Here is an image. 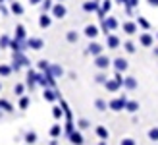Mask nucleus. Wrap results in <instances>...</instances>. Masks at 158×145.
Instances as JSON below:
<instances>
[{
    "instance_id": "nucleus-1",
    "label": "nucleus",
    "mask_w": 158,
    "mask_h": 145,
    "mask_svg": "<svg viewBox=\"0 0 158 145\" xmlns=\"http://www.w3.org/2000/svg\"><path fill=\"white\" fill-rule=\"evenodd\" d=\"M104 87L110 91V93H116V91H120L122 87H123V77H122V72H116V76L114 79H108V81L104 83Z\"/></svg>"
},
{
    "instance_id": "nucleus-2",
    "label": "nucleus",
    "mask_w": 158,
    "mask_h": 145,
    "mask_svg": "<svg viewBox=\"0 0 158 145\" xmlns=\"http://www.w3.org/2000/svg\"><path fill=\"white\" fill-rule=\"evenodd\" d=\"M127 97L125 95H122V97H116V99H112L108 103V108L110 110H114V112H120V110H123L125 108V104H127Z\"/></svg>"
},
{
    "instance_id": "nucleus-3",
    "label": "nucleus",
    "mask_w": 158,
    "mask_h": 145,
    "mask_svg": "<svg viewBox=\"0 0 158 145\" xmlns=\"http://www.w3.org/2000/svg\"><path fill=\"white\" fill-rule=\"evenodd\" d=\"M94 66H97L100 72H104V70H108L110 66H112V60H110L108 58V56L106 54H100V56H94Z\"/></svg>"
},
{
    "instance_id": "nucleus-4",
    "label": "nucleus",
    "mask_w": 158,
    "mask_h": 145,
    "mask_svg": "<svg viewBox=\"0 0 158 145\" xmlns=\"http://www.w3.org/2000/svg\"><path fill=\"white\" fill-rule=\"evenodd\" d=\"M21 66H29V60L23 56V52H14V62H12V68L15 72H19Z\"/></svg>"
},
{
    "instance_id": "nucleus-5",
    "label": "nucleus",
    "mask_w": 158,
    "mask_h": 145,
    "mask_svg": "<svg viewBox=\"0 0 158 145\" xmlns=\"http://www.w3.org/2000/svg\"><path fill=\"white\" fill-rule=\"evenodd\" d=\"M52 18H56V20H64L66 18V14H68V10H66V6L62 4V2H58V4H54V8H52Z\"/></svg>"
},
{
    "instance_id": "nucleus-6",
    "label": "nucleus",
    "mask_w": 158,
    "mask_h": 145,
    "mask_svg": "<svg viewBox=\"0 0 158 145\" xmlns=\"http://www.w3.org/2000/svg\"><path fill=\"white\" fill-rule=\"evenodd\" d=\"M43 97H44V101H48V103H54V101H60V93L56 91V89H52V87H44V93H43Z\"/></svg>"
},
{
    "instance_id": "nucleus-7",
    "label": "nucleus",
    "mask_w": 158,
    "mask_h": 145,
    "mask_svg": "<svg viewBox=\"0 0 158 145\" xmlns=\"http://www.w3.org/2000/svg\"><path fill=\"white\" fill-rule=\"evenodd\" d=\"M98 25H94V23H89V25H85V29H83V35L87 37V39H97L98 37Z\"/></svg>"
},
{
    "instance_id": "nucleus-8",
    "label": "nucleus",
    "mask_w": 158,
    "mask_h": 145,
    "mask_svg": "<svg viewBox=\"0 0 158 145\" xmlns=\"http://www.w3.org/2000/svg\"><path fill=\"white\" fill-rule=\"evenodd\" d=\"M112 66H114L116 72H125V70L129 68V64H127V60H125L123 56H118V58L112 60Z\"/></svg>"
},
{
    "instance_id": "nucleus-9",
    "label": "nucleus",
    "mask_w": 158,
    "mask_h": 145,
    "mask_svg": "<svg viewBox=\"0 0 158 145\" xmlns=\"http://www.w3.org/2000/svg\"><path fill=\"white\" fill-rule=\"evenodd\" d=\"M52 25V15L48 12H43L41 15H39V27L41 29H48Z\"/></svg>"
},
{
    "instance_id": "nucleus-10",
    "label": "nucleus",
    "mask_w": 158,
    "mask_h": 145,
    "mask_svg": "<svg viewBox=\"0 0 158 145\" xmlns=\"http://www.w3.org/2000/svg\"><path fill=\"white\" fill-rule=\"evenodd\" d=\"M102 51H104V46L100 43H97V41H91L89 46H87V54H93V56H100Z\"/></svg>"
},
{
    "instance_id": "nucleus-11",
    "label": "nucleus",
    "mask_w": 158,
    "mask_h": 145,
    "mask_svg": "<svg viewBox=\"0 0 158 145\" xmlns=\"http://www.w3.org/2000/svg\"><path fill=\"white\" fill-rule=\"evenodd\" d=\"M39 79H41V74H37L35 70H27V87L29 89H33L39 83Z\"/></svg>"
},
{
    "instance_id": "nucleus-12",
    "label": "nucleus",
    "mask_w": 158,
    "mask_h": 145,
    "mask_svg": "<svg viewBox=\"0 0 158 145\" xmlns=\"http://www.w3.org/2000/svg\"><path fill=\"white\" fill-rule=\"evenodd\" d=\"M122 29H123L125 35H135L137 29H139V23H135V21H123Z\"/></svg>"
},
{
    "instance_id": "nucleus-13",
    "label": "nucleus",
    "mask_w": 158,
    "mask_h": 145,
    "mask_svg": "<svg viewBox=\"0 0 158 145\" xmlns=\"http://www.w3.org/2000/svg\"><path fill=\"white\" fill-rule=\"evenodd\" d=\"M100 10V2L98 0H87V2H83V12H98Z\"/></svg>"
},
{
    "instance_id": "nucleus-14",
    "label": "nucleus",
    "mask_w": 158,
    "mask_h": 145,
    "mask_svg": "<svg viewBox=\"0 0 158 145\" xmlns=\"http://www.w3.org/2000/svg\"><path fill=\"white\" fill-rule=\"evenodd\" d=\"M139 43L143 45V46H152L154 45V37L148 33V31H143V33L139 35Z\"/></svg>"
},
{
    "instance_id": "nucleus-15",
    "label": "nucleus",
    "mask_w": 158,
    "mask_h": 145,
    "mask_svg": "<svg viewBox=\"0 0 158 145\" xmlns=\"http://www.w3.org/2000/svg\"><path fill=\"white\" fill-rule=\"evenodd\" d=\"M27 46L33 48V51H41V48L44 46V41L39 39V37H31V39H27Z\"/></svg>"
},
{
    "instance_id": "nucleus-16",
    "label": "nucleus",
    "mask_w": 158,
    "mask_h": 145,
    "mask_svg": "<svg viewBox=\"0 0 158 145\" xmlns=\"http://www.w3.org/2000/svg\"><path fill=\"white\" fill-rule=\"evenodd\" d=\"M106 45H108V48H118V46L122 45V41H120V37H118V35L108 33L106 35Z\"/></svg>"
},
{
    "instance_id": "nucleus-17",
    "label": "nucleus",
    "mask_w": 158,
    "mask_h": 145,
    "mask_svg": "<svg viewBox=\"0 0 158 145\" xmlns=\"http://www.w3.org/2000/svg\"><path fill=\"white\" fill-rule=\"evenodd\" d=\"M68 138H69V143H72V145H83V143H85L81 132H77V130H73L72 134L68 135Z\"/></svg>"
},
{
    "instance_id": "nucleus-18",
    "label": "nucleus",
    "mask_w": 158,
    "mask_h": 145,
    "mask_svg": "<svg viewBox=\"0 0 158 145\" xmlns=\"http://www.w3.org/2000/svg\"><path fill=\"white\" fill-rule=\"evenodd\" d=\"M123 89H127V91H133V89H137V79L133 77V76H127V77H123Z\"/></svg>"
},
{
    "instance_id": "nucleus-19",
    "label": "nucleus",
    "mask_w": 158,
    "mask_h": 145,
    "mask_svg": "<svg viewBox=\"0 0 158 145\" xmlns=\"http://www.w3.org/2000/svg\"><path fill=\"white\" fill-rule=\"evenodd\" d=\"M104 23H106V27H108L110 33H112V31H116L118 27H120V23H118V20L114 18V15H108V18H104Z\"/></svg>"
},
{
    "instance_id": "nucleus-20",
    "label": "nucleus",
    "mask_w": 158,
    "mask_h": 145,
    "mask_svg": "<svg viewBox=\"0 0 158 145\" xmlns=\"http://www.w3.org/2000/svg\"><path fill=\"white\" fill-rule=\"evenodd\" d=\"M10 12L15 14V15H23V12H25V8H23L18 0H12V4H10Z\"/></svg>"
},
{
    "instance_id": "nucleus-21",
    "label": "nucleus",
    "mask_w": 158,
    "mask_h": 145,
    "mask_svg": "<svg viewBox=\"0 0 158 145\" xmlns=\"http://www.w3.org/2000/svg\"><path fill=\"white\" fill-rule=\"evenodd\" d=\"M94 134H97V135H98L100 139H104V141H106V139L110 138V132L106 130L104 126H97V128H94Z\"/></svg>"
},
{
    "instance_id": "nucleus-22",
    "label": "nucleus",
    "mask_w": 158,
    "mask_h": 145,
    "mask_svg": "<svg viewBox=\"0 0 158 145\" xmlns=\"http://www.w3.org/2000/svg\"><path fill=\"white\" fill-rule=\"evenodd\" d=\"M15 39H18V41H21V43H27V41H25V27H23V25H18V27H15Z\"/></svg>"
},
{
    "instance_id": "nucleus-23",
    "label": "nucleus",
    "mask_w": 158,
    "mask_h": 145,
    "mask_svg": "<svg viewBox=\"0 0 158 145\" xmlns=\"http://www.w3.org/2000/svg\"><path fill=\"white\" fill-rule=\"evenodd\" d=\"M50 74H52L54 77H60L62 74H64V68L58 66V64H50Z\"/></svg>"
},
{
    "instance_id": "nucleus-24",
    "label": "nucleus",
    "mask_w": 158,
    "mask_h": 145,
    "mask_svg": "<svg viewBox=\"0 0 158 145\" xmlns=\"http://www.w3.org/2000/svg\"><path fill=\"white\" fill-rule=\"evenodd\" d=\"M66 41L68 43H77L79 41V33H77V31H68V33H66Z\"/></svg>"
},
{
    "instance_id": "nucleus-25",
    "label": "nucleus",
    "mask_w": 158,
    "mask_h": 145,
    "mask_svg": "<svg viewBox=\"0 0 158 145\" xmlns=\"http://www.w3.org/2000/svg\"><path fill=\"white\" fill-rule=\"evenodd\" d=\"M12 72H14L12 66H8V64H0V76H2V77H8Z\"/></svg>"
},
{
    "instance_id": "nucleus-26",
    "label": "nucleus",
    "mask_w": 158,
    "mask_h": 145,
    "mask_svg": "<svg viewBox=\"0 0 158 145\" xmlns=\"http://www.w3.org/2000/svg\"><path fill=\"white\" fill-rule=\"evenodd\" d=\"M10 45H12L10 35H0V48H10Z\"/></svg>"
},
{
    "instance_id": "nucleus-27",
    "label": "nucleus",
    "mask_w": 158,
    "mask_h": 145,
    "mask_svg": "<svg viewBox=\"0 0 158 145\" xmlns=\"http://www.w3.org/2000/svg\"><path fill=\"white\" fill-rule=\"evenodd\" d=\"M125 110L131 112V114H133V112H137V110H139V103H137V101H127V104H125Z\"/></svg>"
},
{
    "instance_id": "nucleus-28",
    "label": "nucleus",
    "mask_w": 158,
    "mask_h": 145,
    "mask_svg": "<svg viewBox=\"0 0 158 145\" xmlns=\"http://www.w3.org/2000/svg\"><path fill=\"white\" fill-rule=\"evenodd\" d=\"M94 107H97V110H100V112H104V110L108 108V103H106L104 99H97V101H94Z\"/></svg>"
},
{
    "instance_id": "nucleus-29",
    "label": "nucleus",
    "mask_w": 158,
    "mask_h": 145,
    "mask_svg": "<svg viewBox=\"0 0 158 145\" xmlns=\"http://www.w3.org/2000/svg\"><path fill=\"white\" fill-rule=\"evenodd\" d=\"M25 143H27V145L37 143V134H35V132H27V134H25Z\"/></svg>"
},
{
    "instance_id": "nucleus-30",
    "label": "nucleus",
    "mask_w": 158,
    "mask_h": 145,
    "mask_svg": "<svg viewBox=\"0 0 158 145\" xmlns=\"http://www.w3.org/2000/svg\"><path fill=\"white\" fill-rule=\"evenodd\" d=\"M29 104H31V99H29V97H25V95H21V97H19V108L25 110Z\"/></svg>"
},
{
    "instance_id": "nucleus-31",
    "label": "nucleus",
    "mask_w": 158,
    "mask_h": 145,
    "mask_svg": "<svg viewBox=\"0 0 158 145\" xmlns=\"http://www.w3.org/2000/svg\"><path fill=\"white\" fill-rule=\"evenodd\" d=\"M41 8H43V12H52V8H54V0H43Z\"/></svg>"
},
{
    "instance_id": "nucleus-32",
    "label": "nucleus",
    "mask_w": 158,
    "mask_h": 145,
    "mask_svg": "<svg viewBox=\"0 0 158 145\" xmlns=\"http://www.w3.org/2000/svg\"><path fill=\"white\" fill-rule=\"evenodd\" d=\"M137 23H139V25L143 27L145 31L151 29V23H148V21H147V18H143V15H139V18H137Z\"/></svg>"
},
{
    "instance_id": "nucleus-33",
    "label": "nucleus",
    "mask_w": 158,
    "mask_h": 145,
    "mask_svg": "<svg viewBox=\"0 0 158 145\" xmlns=\"http://www.w3.org/2000/svg\"><path fill=\"white\" fill-rule=\"evenodd\" d=\"M94 81H97V83H102V85H104V83L108 81V76L104 74V72H100V74H97V76H94Z\"/></svg>"
},
{
    "instance_id": "nucleus-34",
    "label": "nucleus",
    "mask_w": 158,
    "mask_h": 145,
    "mask_svg": "<svg viewBox=\"0 0 158 145\" xmlns=\"http://www.w3.org/2000/svg\"><path fill=\"white\" fill-rule=\"evenodd\" d=\"M62 114H64V108H62V104H60V107H54V108H52V116L56 118V120H60Z\"/></svg>"
},
{
    "instance_id": "nucleus-35",
    "label": "nucleus",
    "mask_w": 158,
    "mask_h": 145,
    "mask_svg": "<svg viewBox=\"0 0 158 145\" xmlns=\"http://www.w3.org/2000/svg\"><path fill=\"white\" fill-rule=\"evenodd\" d=\"M60 134H62V126H60V124H54V126L50 128V135H52V138H58Z\"/></svg>"
},
{
    "instance_id": "nucleus-36",
    "label": "nucleus",
    "mask_w": 158,
    "mask_h": 145,
    "mask_svg": "<svg viewBox=\"0 0 158 145\" xmlns=\"http://www.w3.org/2000/svg\"><path fill=\"white\" fill-rule=\"evenodd\" d=\"M148 139H151V141H158V128L156 126L148 130Z\"/></svg>"
},
{
    "instance_id": "nucleus-37",
    "label": "nucleus",
    "mask_w": 158,
    "mask_h": 145,
    "mask_svg": "<svg viewBox=\"0 0 158 145\" xmlns=\"http://www.w3.org/2000/svg\"><path fill=\"white\" fill-rule=\"evenodd\" d=\"M89 126H91V122H89L87 118H81V120H77V128H79V130H87Z\"/></svg>"
},
{
    "instance_id": "nucleus-38",
    "label": "nucleus",
    "mask_w": 158,
    "mask_h": 145,
    "mask_svg": "<svg viewBox=\"0 0 158 145\" xmlns=\"http://www.w3.org/2000/svg\"><path fill=\"white\" fill-rule=\"evenodd\" d=\"M123 48H125V52L133 54V52H135V43H131V41H125V43H123Z\"/></svg>"
},
{
    "instance_id": "nucleus-39",
    "label": "nucleus",
    "mask_w": 158,
    "mask_h": 145,
    "mask_svg": "<svg viewBox=\"0 0 158 145\" xmlns=\"http://www.w3.org/2000/svg\"><path fill=\"white\" fill-rule=\"evenodd\" d=\"M0 108L6 110V112H12V110H14V107H12L8 101H4V99H0Z\"/></svg>"
},
{
    "instance_id": "nucleus-40",
    "label": "nucleus",
    "mask_w": 158,
    "mask_h": 145,
    "mask_svg": "<svg viewBox=\"0 0 158 145\" xmlns=\"http://www.w3.org/2000/svg\"><path fill=\"white\" fill-rule=\"evenodd\" d=\"M37 66H39V70H41V72H46V70L50 68V62L48 60H39Z\"/></svg>"
},
{
    "instance_id": "nucleus-41",
    "label": "nucleus",
    "mask_w": 158,
    "mask_h": 145,
    "mask_svg": "<svg viewBox=\"0 0 158 145\" xmlns=\"http://www.w3.org/2000/svg\"><path fill=\"white\" fill-rule=\"evenodd\" d=\"M23 91H25V85H23V83H15V87H14V93L18 95V97H21V95H23Z\"/></svg>"
},
{
    "instance_id": "nucleus-42",
    "label": "nucleus",
    "mask_w": 158,
    "mask_h": 145,
    "mask_svg": "<svg viewBox=\"0 0 158 145\" xmlns=\"http://www.w3.org/2000/svg\"><path fill=\"white\" fill-rule=\"evenodd\" d=\"M120 145H137V141L133 139V138H123V139L120 141Z\"/></svg>"
},
{
    "instance_id": "nucleus-43",
    "label": "nucleus",
    "mask_w": 158,
    "mask_h": 145,
    "mask_svg": "<svg viewBox=\"0 0 158 145\" xmlns=\"http://www.w3.org/2000/svg\"><path fill=\"white\" fill-rule=\"evenodd\" d=\"M135 6H139V0H129V6L125 8V12H127V14H131V10H133Z\"/></svg>"
},
{
    "instance_id": "nucleus-44",
    "label": "nucleus",
    "mask_w": 158,
    "mask_h": 145,
    "mask_svg": "<svg viewBox=\"0 0 158 145\" xmlns=\"http://www.w3.org/2000/svg\"><path fill=\"white\" fill-rule=\"evenodd\" d=\"M29 4H31V6H41L43 0H29Z\"/></svg>"
},
{
    "instance_id": "nucleus-45",
    "label": "nucleus",
    "mask_w": 158,
    "mask_h": 145,
    "mask_svg": "<svg viewBox=\"0 0 158 145\" xmlns=\"http://www.w3.org/2000/svg\"><path fill=\"white\" fill-rule=\"evenodd\" d=\"M0 12H2L4 15H8V14H10V10H8V8H4V4H0Z\"/></svg>"
},
{
    "instance_id": "nucleus-46",
    "label": "nucleus",
    "mask_w": 158,
    "mask_h": 145,
    "mask_svg": "<svg viewBox=\"0 0 158 145\" xmlns=\"http://www.w3.org/2000/svg\"><path fill=\"white\" fill-rule=\"evenodd\" d=\"M147 2H148V4H151L152 8H158V0H147Z\"/></svg>"
},
{
    "instance_id": "nucleus-47",
    "label": "nucleus",
    "mask_w": 158,
    "mask_h": 145,
    "mask_svg": "<svg viewBox=\"0 0 158 145\" xmlns=\"http://www.w3.org/2000/svg\"><path fill=\"white\" fill-rule=\"evenodd\" d=\"M152 52H154V56L158 58V46H154V51H152Z\"/></svg>"
},
{
    "instance_id": "nucleus-48",
    "label": "nucleus",
    "mask_w": 158,
    "mask_h": 145,
    "mask_svg": "<svg viewBox=\"0 0 158 145\" xmlns=\"http://www.w3.org/2000/svg\"><path fill=\"white\" fill-rule=\"evenodd\" d=\"M48 145H58V141H56V139H52V141H50Z\"/></svg>"
},
{
    "instance_id": "nucleus-49",
    "label": "nucleus",
    "mask_w": 158,
    "mask_h": 145,
    "mask_svg": "<svg viewBox=\"0 0 158 145\" xmlns=\"http://www.w3.org/2000/svg\"><path fill=\"white\" fill-rule=\"evenodd\" d=\"M98 145H106V141H104V139H100V143H98Z\"/></svg>"
},
{
    "instance_id": "nucleus-50",
    "label": "nucleus",
    "mask_w": 158,
    "mask_h": 145,
    "mask_svg": "<svg viewBox=\"0 0 158 145\" xmlns=\"http://www.w3.org/2000/svg\"><path fill=\"white\" fill-rule=\"evenodd\" d=\"M0 91H2V83H0Z\"/></svg>"
},
{
    "instance_id": "nucleus-51",
    "label": "nucleus",
    "mask_w": 158,
    "mask_h": 145,
    "mask_svg": "<svg viewBox=\"0 0 158 145\" xmlns=\"http://www.w3.org/2000/svg\"><path fill=\"white\" fill-rule=\"evenodd\" d=\"M56 2H64V0H56Z\"/></svg>"
},
{
    "instance_id": "nucleus-52",
    "label": "nucleus",
    "mask_w": 158,
    "mask_h": 145,
    "mask_svg": "<svg viewBox=\"0 0 158 145\" xmlns=\"http://www.w3.org/2000/svg\"><path fill=\"white\" fill-rule=\"evenodd\" d=\"M0 116H2V108H0Z\"/></svg>"
},
{
    "instance_id": "nucleus-53",
    "label": "nucleus",
    "mask_w": 158,
    "mask_h": 145,
    "mask_svg": "<svg viewBox=\"0 0 158 145\" xmlns=\"http://www.w3.org/2000/svg\"><path fill=\"white\" fill-rule=\"evenodd\" d=\"M0 4H4V0H0Z\"/></svg>"
},
{
    "instance_id": "nucleus-54",
    "label": "nucleus",
    "mask_w": 158,
    "mask_h": 145,
    "mask_svg": "<svg viewBox=\"0 0 158 145\" xmlns=\"http://www.w3.org/2000/svg\"><path fill=\"white\" fill-rule=\"evenodd\" d=\"M156 39H158V33H156Z\"/></svg>"
}]
</instances>
